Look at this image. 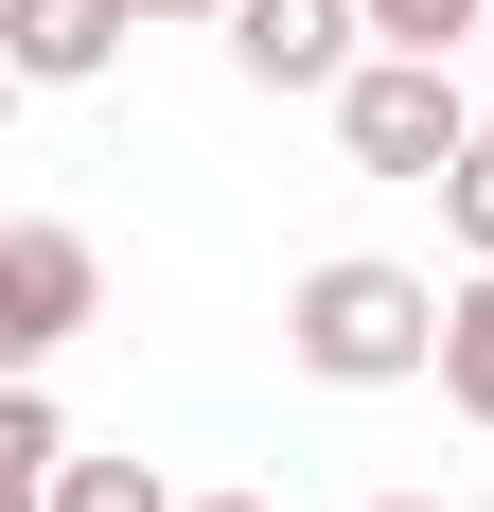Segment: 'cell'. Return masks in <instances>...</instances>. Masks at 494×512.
I'll list each match as a JSON object with an SVG mask.
<instances>
[{
  "label": "cell",
  "instance_id": "1",
  "mask_svg": "<svg viewBox=\"0 0 494 512\" xmlns=\"http://www.w3.org/2000/svg\"><path fill=\"white\" fill-rule=\"evenodd\" d=\"M442 301L459 283H424V265L389 248H336L283 283V354L318 371V389H442Z\"/></svg>",
  "mask_w": 494,
  "mask_h": 512
},
{
  "label": "cell",
  "instance_id": "2",
  "mask_svg": "<svg viewBox=\"0 0 494 512\" xmlns=\"http://www.w3.org/2000/svg\"><path fill=\"white\" fill-rule=\"evenodd\" d=\"M477 124H494V106L459 89V53H371V71L336 89V159H353V177H424V195L459 177Z\"/></svg>",
  "mask_w": 494,
  "mask_h": 512
},
{
  "label": "cell",
  "instance_id": "3",
  "mask_svg": "<svg viewBox=\"0 0 494 512\" xmlns=\"http://www.w3.org/2000/svg\"><path fill=\"white\" fill-rule=\"evenodd\" d=\"M89 318H106V248L71 212H18V230H0V371H53Z\"/></svg>",
  "mask_w": 494,
  "mask_h": 512
},
{
  "label": "cell",
  "instance_id": "4",
  "mask_svg": "<svg viewBox=\"0 0 494 512\" xmlns=\"http://www.w3.org/2000/svg\"><path fill=\"white\" fill-rule=\"evenodd\" d=\"M230 71L247 89H318L336 106L371 71V0H230Z\"/></svg>",
  "mask_w": 494,
  "mask_h": 512
},
{
  "label": "cell",
  "instance_id": "5",
  "mask_svg": "<svg viewBox=\"0 0 494 512\" xmlns=\"http://www.w3.org/2000/svg\"><path fill=\"white\" fill-rule=\"evenodd\" d=\"M124 36H142V0H0V71L18 89H89Z\"/></svg>",
  "mask_w": 494,
  "mask_h": 512
},
{
  "label": "cell",
  "instance_id": "6",
  "mask_svg": "<svg viewBox=\"0 0 494 512\" xmlns=\"http://www.w3.org/2000/svg\"><path fill=\"white\" fill-rule=\"evenodd\" d=\"M53 477H71V424H53V389L18 371V389H0V512H53Z\"/></svg>",
  "mask_w": 494,
  "mask_h": 512
},
{
  "label": "cell",
  "instance_id": "7",
  "mask_svg": "<svg viewBox=\"0 0 494 512\" xmlns=\"http://www.w3.org/2000/svg\"><path fill=\"white\" fill-rule=\"evenodd\" d=\"M442 407L494 424V265H459V301H442Z\"/></svg>",
  "mask_w": 494,
  "mask_h": 512
},
{
  "label": "cell",
  "instance_id": "8",
  "mask_svg": "<svg viewBox=\"0 0 494 512\" xmlns=\"http://www.w3.org/2000/svg\"><path fill=\"white\" fill-rule=\"evenodd\" d=\"M494 0H371V53H477Z\"/></svg>",
  "mask_w": 494,
  "mask_h": 512
},
{
  "label": "cell",
  "instance_id": "9",
  "mask_svg": "<svg viewBox=\"0 0 494 512\" xmlns=\"http://www.w3.org/2000/svg\"><path fill=\"white\" fill-rule=\"evenodd\" d=\"M53 512H195V495H177L159 460H71V477H53Z\"/></svg>",
  "mask_w": 494,
  "mask_h": 512
},
{
  "label": "cell",
  "instance_id": "10",
  "mask_svg": "<svg viewBox=\"0 0 494 512\" xmlns=\"http://www.w3.org/2000/svg\"><path fill=\"white\" fill-rule=\"evenodd\" d=\"M442 230H459V265H494V124L459 142V177H442Z\"/></svg>",
  "mask_w": 494,
  "mask_h": 512
},
{
  "label": "cell",
  "instance_id": "11",
  "mask_svg": "<svg viewBox=\"0 0 494 512\" xmlns=\"http://www.w3.org/2000/svg\"><path fill=\"white\" fill-rule=\"evenodd\" d=\"M142 18H212V36H230V0H142Z\"/></svg>",
  "mask_w": 494,
  "mask_h": 512
},
{
  "label": "cell",
  "instance_id": "12",
  "mask_svg": "<svg viewBox=\"0 0 494 512\" xmlns=\"http://www.w3.org/2000/svg\"><path fill=\"white\" fill-rule=\"evenodd\" d=\"M195 512H283V495H195Z\"/></svg>",
  "mask_w": 494,
  "mask_h": 512
},
{
  "label": "cell",
  "instance_id": "13",
  "mask_svg": "<svg viewBox=\"0 0 494 512\" xmlns=\"http://www.w3.org/2000/svg\"><path fill=\"white\" fill-rule=\"evenodd\" d=\"M371 512H442V495H371Z\"/></svg>",
  "mask_w": 494,
  "mask_h": 512
},
{
  "label": "cell",
  "instance_id": "14",
  "mask_svg": "<svg viewBox=\"0 0 494 512\" xmlns=\"http://www.w3.org/2000/svg\"><path fill=\"white\" fill-rule=\"evenodd\" d=\"M477 71H494V36H477Z\"/></svg>",
  "mask_w": 494,
  "mask_h": 512
}]
</instances>
